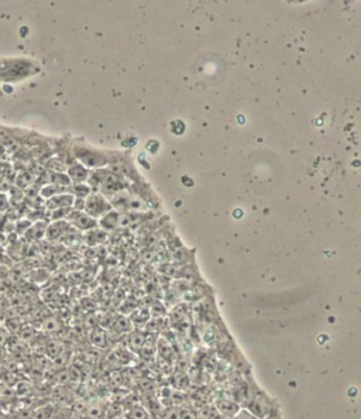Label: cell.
Wrapping results in <instances>:
<instances>
[{
  "label": "cell",
  "instance_id": "8992f818",
  "mask_svg": "<svg viewBox=\"0 0 361 419\" xmlns=\"http://www.w3.org/2000/svg\"><path fill=\"white\" fill-rule=\"evenodd\" d=\"M69 219H72L73 224L82 230H92L96 229V220L89 215H84V213H75V217L69 216Z\"/></svg>",
  "mask_w": 361,
  "mask_h": 419
},
{
  "label": "cell",
  "instance_id": "7a4b0ae2",
  "mask_svg": "<svg viewBox=\"0 0 361 419\" xmlns=\"http://www.w3.org/2000/svg\"><path fill=\"white\" fill-rule=\"evenodd\" d=\"M30 62L26 61H12L7 62L6 68L0 69V77L3 79H19L30 72Z\"/></svg>",
  "mask_w": 361,
  "mask_h": 419
},
{
  "label": "cell",
  "instance_id": "ffe728a7",
  "mask_svg": "<svg viewBox=\"0 0 361 419\" xmlns=\"http://www.w3.org/2000/svg\"><path fill=\"white\" fill-rule=\"evenodd\" d=\"M233 419H260V418H257L256 415H253V413L250 412V411H247L246 408H243V409L237 413L236 416H234Z\"/></svg>",
  "mask_w": 361,
  "mask_h": 419
},
{
  "label": "cell",
  "instance_id": "30bf717a",
  "mask_svg": "<svg viewBox=\"0 0 361 419\" xmlns=\"http://www.w3.org/2000/svg\"><path fill=\"white\" fill-rule=\"evenodd\" d=\"M129 345L134 350L143 349L145 345V336L141 332H132V334H129Z\"/></svg>",
  "mask_w": 361,
  "mask_h": 419
},
{
  "label": "cell",
  "instance_id": "6da1fadb",
  "mask_svg": "<svg viewBox=\"0 0 361 419\" xmlns=\"http://www.w3.org/2000/svg\"><path fill=\"white\" fill-rule=\"evenodd\" d=\"M244 408L250 411L253 415H256L257 418L264 419L268 416L272 411H275L278 406L274 405V401L269 398L267 394L261 391L258 387H251V393Z\"/></svg>",
  "mask_w": 361,
  "mask_h": 419
},
{
  "label": "cell",
  "instance_id": "3957f363",
  "mask_svg": "<svg viewBox=\"0 0 361 419\" xmlns=\"http://www.w3.org/2000/svg\"><path fill=\"white\" fill-rule=\"evenodd\" d=\"M213 405L216 408L217 412L227 419H233L237 413L243 409V406L240 405L238 402H236L233 398H227V397L216 398V400L213 401Z\"/></svg>",
  "mask_w": 361,
  "mask_h": 419
},
{
  "label": "cell",
  "instance_id": "7402d4cb",
  "mask_svg": "<svg viewBox=\"0 0 361 419\" xmlns=\"http://www.w3.org/2000/svg\"><path fill=\"white\" fill-rule=\"evenodd\" d=\"M7 206V198L6 195L0 194V209H5Z\"/></svg>",
  "mask_w": 361,
  "mask_h": 419
},
{
  "label": "cell",
  "instance_id": "9c48e42d",
  "mask_svg": "<svg viewBox=\"0 0 361 419\" xmlns=\"http://www.w3.org/2000/svg\"><path fill=\"white\" fill-rule=\"evenodd\" d=\"M68 174H69L71 181H76V182H81V181H84L88 177V171L82 165H72L69 168V171H68Z\"/></svg>",
  "mask_w": 361,
  "mask_h": 419
},
{
  "label": "cell",
  "instance_id": "d6986e66",
  "mask_svg": "<svg viewBox=\"0 0 361 419\" xmlns=\"http://www.w3.org/2000/svg\"><path fill=\"white\" fill-rule=\"evenodd\" d=\"M72 191L75 192V195H79V197H88L91 194L89 186H85V185H76Z\"/></svg>",
  "mask_w": 361,
  "mask_h": 419
},
{
  "label": "cell",
  "instance_id": "9a60e30c",
  "mask_svg": "<svg viewBox=\"0 0 361 419\" xmlns=\"http://www.w3.org/2000/svg\"><path fill=\"white\" fill-rule=\"evenodd\" d=\"M148 418H150L148 412L145 411L144 408H141V406H134V408L130 409V412H129V419H148Z\"/></svg>",
  "mask_w": 361,
  "mask_h": 419
},
{
  "label": "cell",
  "instance_id": "603a6c76",
  "mask_svg": "<svg viewBox=\"0 0 361 419\" xmlns=\"http://www.w3.org/2000/svg\"><path fill=\"white\" fill-rule=\"evenodd\" d=\"M117 419H118V418H117Z\"/></svg>",
  "mask_w": 361,
  "mask_h": 419
},
{
  "label": "cell",
  "instance_id": "2e32d148",
  "mask_svg": "<svg viewBox=\"0 0 361 419\" xmlns=\"http://www.w3.org/2000/svg\"><path fill=\"white\" fill-rule=\"evenodd\" d=\"M50 181L53 185H69L71 183V178L62 175L59 172H54L53 175L50 177Z\"/></svg>",
  "mask_w": 361,
  "mask_h": 419
},
{
  "label": "cell",
  "instance_id": "ba28073f",
  "mask_svg": "<svg viewBox=\"0 0 361 419\" xmlns=\"http://www.w3.org/2000/svg\"><path fill=\"white\" fill-rule=\"evenodd\" d=\"M66 230V224L62 222H55L54 224H51L48 230H47V237L48 240H58L62 237V235L65 233Z\"/></svg>",
  "mask_w": 361,
  "mask_h": 419
},
{
  "label": "cell",
  "instance_id": "277c9868",
  "mask_svg": "<svg viewBox=\"0 0 361 419\" xmlns=\"http://www.w3.org/2000/svg\"><path fill=\"white\" fill-rule=\"evenodd\" d=\"M85 209L88 212V215L95 219V217L102 216L103 213L109 212L110 206H109V203L103 201L100 197L92 195V197L88 198V201L85 202Z\"/></svg>",
  "mask_w": 361,
  "mask_h": 419
},
{
  "label": "cell",
  "instance_id": "52a82bcc",
  "mask_svg": "<svg viewBox=\"0 0 361 419\" xmlns=\"http://www.w3.org/2000/svg\"><path fill=\"white\" fill-rule=\"evenodd\" d=\"M72 202V195H62V194H59V197L53 198V199L48 201V206L53 208V209H59V208H68V206H71Z\"/></svg>",
  "mask_w": 361,
  "mask_h": 419
},
{
  "label": "cell",
  "instance_id": "5bb4252c",
  "mask_svg": "<svg viewBox=\"0 0 361 419\" xmlns=\"http://www.w3.org/2000/svg\"><path fill=\"white\" fill-rule=\"evenodd\" d=\"M106 339H107V337H106V333L103 332V330H100V329H95V330H93L91 340H92V343L95 345V346L105 347Z\"/></svg>",
  "mask_w": 361,
  "mask_h": 419
},
{
  "label": "cell",
  "instance_id": "7c38bea8",
  "mask_svg": "<svg viewBox=\"0 0 361 419\" xmlns=\"http://www.w3.org/2000/svg\"><path fill=\"white\" fill-rule=\"evenodd\" d=\"M178 413H179V419H200L196 408H192V406H181L178 409Z\"/></svg>",
  "mask_w": 361,
  "mask_h": 419
},
{
  "label": "cell",
  "instance_id": "4fadbf2b",
  "mask_svg": "<svg viewBox=\"0 0 361 419\" xmlns=\"http://www.w3.org/2000/svg\"><path fill=\"white\" fill-rule=\"evenodd\" d=\"M116 328L120 332H132L133 330V322L130 318H126V316H120L116 319Z\"/></svg>",
  "mask_w": 361,
  "mask_h": 419
},
{
  "label": "cell",
  "instance_id": "8fae6325",
  "mask_svg": "<svg viewBox=\"0 0 361 419\" xmlns=\"http://www.w3.org/2000/svg\"><path fill=\"white\" fill-rule=\"evenodd\" d=\"M118 217L120 215L116 212H109L107 215H105L103 220H102V226L105 229H114L118 226Z\"/></svg>",
  "mask_w": 361,
  "mask_h": 419
},
{
  "label": "cell",
  "instance_id": "ac0fdd59",
  "mask_svg": "<svg viewBox=\"0 0 361 419\" xmlns=\"http://www.w3.org/2000/svg\"><path fill=\"white\" fill-rule=\"evenodd\" d=\"M48 168L51 171H54V172L62 174V171H64V163H62V161H58V160H51V161L48 163Z\"/></svg>",
  "mask_w": 361,
  "mask_h": 419
},
{
  "label": "cell",
  "instance_id": "44dd1931",
  "mask_svg": "<svg viewBox=\"0 0 361 419\" xmlns=\"http://www.w3.org/2000/svg\"><path fill=\"white\" fill-rule=\"evenodd\" d=\"M59 188H57L55 185H53V186H47V188H44V189L41 191V195H44V197H48V195H54L55 192H58Z\"/></svg>",
  "mask_w": 361,
  "mask_h": 419
},
{
  "label": "cell",
  "instance_id": "e0dca14e",
  "mask_svg": "<svg viewBox=\"0 0 361 419\" xmlns=\"http://www.w3.org/2000/svg\"><path fill=\"white\" fill-rule=\"evenodd\" d=\"M43 329L47 332H57L59 330V322L54 318H48L44 323H43Z\"/></svg>",
  "mask_w": 361,
  "mask_h": 419
},
{
  "label": "cell",
  "instance_id": "5b68a950",
  "mask_svg": "<svg viewBox=\"0 0 361 419\" xmlns=\"http://www.w3.org/2000/svg\"><path fill=\"white\" fill-rule=\"evenodd\" d=\"M76 157L88 167H100V165L106 164L105 157H102L100 154L95 153V151H89L88 148H79L75 151Z\"/></svg>",
  "mask_w": 361,
  "mask_h": 419
}]
</instances>
